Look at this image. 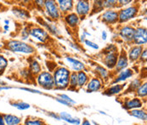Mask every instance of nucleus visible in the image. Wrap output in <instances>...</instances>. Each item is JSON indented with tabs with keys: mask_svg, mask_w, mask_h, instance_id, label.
Listing matches in <instances>:
<instances>
[{
	"mask_svg": "<svg viewBox=\"0 0 147 125\" xmlns=\"http://www.w3.org/2000/svg\"><path fill=\"white\" fill-rule=\"evenodd\" d=\"M54 82L55 86L57 89H66L69 86L70 82V72L65 68V67H60L55 72L54 75Z\"/></svg>",
	"mask_w": 147,
	"mask_h": 125,
	"instance_id": "nucleus-1",
	"label": "nucleus"
},
{
	"mask_svg": "<svg viewBox=\"0 0 147 125\" xmlns=\"http://www.w3.org/2000/svg\"><path fill=\"white\" fill-rule=\"evenodd\" d=\"M6 48L16 53H23V54H32L34 52V48L30 44H27L24 42L18 41V40H10L7 42Z\"/></svg>",
	"mask_w": 147,
	"mask_h": 125,
	"instance_id": "nucleus-2",
	"label": "nucleus"
},
{
	"mask_svg": "<svg viewBox=\"0 0 147 125\" xmlns=\"http://www.w3.org/2000/svg\"><path fill=\"white\" fill-rule=\"evenodd\" d=\"M38 83L45 89H51L55 87L54 78L51 73L48 72H43L38 77Z\"/></svg>",
	"mask_w": 147,
	"mask_h": 125,
	"instance_id": "nucleus-3",
	"label": "nucleus"
},
{
	"mask_svg": "<svg viewBox=\"0 0 147 125\" xmlns=\"http://www.w3.org/2000/svg\"><path fill=\"white\" fill-rule=\"evenodd\" d=\"M138 12V9L134 6L128 7L127 9H122L119 13L118 18L120 22H124V21H128L132 18H134Z\"/></svg>",
	"mask_w": 147,
	"mask_h": 125,
	"instance_id": "nucleus-4",
	"label": "nucleus"
},
{
	"mask_svg": "<svg viewBox=\"0 0 147 125\" xmlns=\"http://www.w3.org/2000/svg\"><path fill=\"white\" fill-rule=\"evenodd\" d=\"M44 6L47 11V14L53 19H57L60 16L59 9L56 3L54 1H46L44 3Z\"/></svg>",
	"mask_w": 147,
	"mask_h": 125,
	"instance_id": "nucleus-5",
	"label": "nucleus"
},
{
	"mask_svg": "<svg viewBox=\"0 0 147 125\" xmlns=\"http://www.w3.org/2000/svg\"><path fill=\"white\" fill-rule=\"evenodd\" d=\"M133 39L134 40L135 43L139 45L146 44L147 42V32L146 29L143 27L137 28L134 32V35Z\"/></svg>",
	"mask_w": 147,
	"mask_h": 125,
	"instance_id": "nucleus-6",
	"label": "nucleus"
},
{
	"mask_svg": "<svg viewBox=\"0 0 147 125\" xmlns=\"http://www.w3.org/2000/svg\"><path fill=\"white\" fill-rule=\"evenodd\" d=\"M102 21L109 24H114L116 23L118 19V14L114 10H106L102 15Z\"/></svg>",
	"mask_w": 147,
	"mask_h": 125,
	"instance_id": "nucleus-7",
	"label": "nucleus"
},
{
	"mask_svg": "<svg viewBox=\"0 0 147 125\" xmlns=\"http://www.w3.org/2000/svg\"><path fill=\"white\" fill-rule=\"evenodd\" d=\"M30 34L35 38L36 39L39 40L41 42H44L47 39H48V33L46 31L42 30L41 28H32L31 31H30Z\"/></svg>",
	"mask_w": 147,
	"mask_h": 125,
	"instance_id": "nucleus-8",
	"label": "nucleus"
},
{
	"mask_svg": "<svg viewBox=\"0 0 147 125\" xmlns=\"http://www.w3.org/2000/svg\"><path fill=\"white\" fill-rule=\"evenodd\" d=\"M135 30L131 26H124L120 31V36L125 41H131L133 40Z\"/></svg>",
	"mask_w": 147,
	"mask_h": 125,
	"instance_id": "nucleus-9",
	"label": "nucleus"
},
{
	"mask_svg": "<svg viewBox=\"0 0 147 125\" xmlns=\"http://www.w3.org/2000/svg\"><path fill=\"white\" fill-rule=\"evenodd\" d=\"M89 3L88 1H78L76 6L77 13L79 16H86L89 12Z\"/></svg>",
	"mask_w": 147,
	"mask_h": 125,
	"instance_id": "nucleus-10",
	"label": "nucleus"
},
{
	"mask_svg": "<svg viewBox=\"0 0 147 125\" xmlns=\"http://www.w3.org/2000/svg\"><path fill=\"white\" fill-rule=\"evenodd\" d=\"M60 118H61V119H62L69 124H71L79 125L81 124V120L79 118H73L70 113H68L66 111H61L60 113Z\"/></svg>",
	"mask_w": 147,
	"mask_h": 125,
	"instance_id": "nucleus-11",
	"label": "nucleus"
},
{
	"mask_svg": "<svg viewBox=\"0 0 147 125\" xmlns=\"http://www.w3.org/2000/svg\"><path fill=\"white\" fill-rule=\"evenodd\" d=\"M117 55L115 52H109L105 58V64L107 67L112 68L116 66L117 61Z\"/></svg>",
	"mask_w": 147,
	"mask_h": 125,
	"instance_id": "nucleus-12",
	"label": "nucleus"
},
{
	"mask_svg": "<svg viewBox=\"0 0 147 125\" xmlns=\"http://www.w3.org/2000/svg\"><path fill=\"white\" fill-rule=\"evenodd\" d=\"M3 117V120L6 125H19L21 123V118L15 115L5 114Z\"/></svg>",
	"mask_w": 147,
	"mask_h": 125,
	"instance_id": "nucleus-13",
	"label": "nucleus"
},
{
	"mask_svg": "<svg viewBox=\"0 0 147 125\" xmlns=\"http://www.w3.org/2000/svg\"><path fill=\"white\" fill-rule=\"evenodd\" d=\"M125 108L126 109H130V110H135V109H139L140 107H142V102L140 99H137V98H134V99H132V100H129L127 101L125 105H124Z\"/></svg>",
	"mask_w": 147,
	"mask_h": 125,
	"instance_id": "nucleus-14",
	"label": "nucleus"
},
{
	"mask_svg": "<svg viewBox=\"0 0 147 125\" xmlns=\"http://www.w3.org/2000/svg\"><path fill=\"white\" fill-rule=\"evenodd\" d=\"M58 4L60 7V10H61L62 12L70 11L73 7V2L69 0H60L58 1Z\"/></svg>",
	"mask_w": 147,
	"mask_h": 125,
	"instance_id": "nucleus-15",
	"label": "nucleus"
},
{
	"mask_svg": "<svg viewBox=\"0 0 147 125\" xmlns=\"http://www.w3.org/2000/svg\"><path fill=\"white\" fill-rule=\"evenodd\" d=\"M141 51H142V48L140 46H135L134 48H132L129 51V59L131 61H136L139 59V57L141 55Z\"/></svg>",
	"mask_w": 147,
	"mask_h": 125,
	"instance_id": "nucleus-16",
	"label": "nucleus"
},
{
	"mask_svg": "<svg viewBox=\"0 0 147 125\" xmlns=\"http://www.w3.org/2000/svg\"><path fill=\"white\" fill-rule=\"evenodd\" d=\"M67 61L70 63L71 66L73 68V70L75 71H82L84 69V63L76 60V59H73L71 57H67L66 58Z\"/></svg>",
	"mask_w": 147,
	"mask_h": 125,
	"instance_id": "nucleus-17",
	"label": "nucleus"
},
{
	"mask_svg": "<svg viewBox=\"0 0 147 125\" xmlns=\"http://www.w3.org/2000/svg\"><path fill=\"white\" fill-rule=\"evenodd\" d=\"M100 87H101V83L97 78H93L88 83V90L90 92L98 91L100 89Z\"/></svg>",
	"mask_w": 147,
	"mask_h": 125,
	"instance_id": "nucleus-18",
	"label": "nucleus"
},
{
	"mask_svg": "<svg viewBox=\"0 0 147 125\" xmlns=\"http://www.w3.org/2000/svg\"><path fill=\"white\" fill-rule=\"evenodd\" d=\"M133 76V71L130 70V69H127L124 70L123 72H120V74L118 75L117 78L115 80L114 83H119V82H123V81H125L127 80L128 78L132 77Z\"/></svg>",
	"mask_w": 147,
	"mask_h": 125,
	"instance_id": "nucleus-19",
	"label": "nucleus"
},
{
	"mask_svg": "<svg viewBox=\"0 0 147 125\" xmlns=\"http://www.w3.org/2000/svg\"><path fill=\"white\" fill-rule=\"evenodd\" d=\"M123 88H124V85H121V84L114 85L105 91V95H114L119 94L123 89Z\"/></svg>",
	"mask_w": 147,
	"mask_h": 125,
	"instance_id": "nucleus-20",
	"label": "nucleus"
},
{
	"mask_svg": "<svg viewBox=\"0 0 147 125\" xmlns=\"http://www.w3.org/2000/svg\"><path fill=\"white\" fill-rule=\"evenodd\" d=\"M130 115L138 118V119H140V120H144L146 121L147 118L146 112L145 111H142V110H140V109H135V110H132L130 112Z\"/></svg>",
	"mask_w": 147,
	"mask_h": 125,
	"instance_id": "nucleus-21",
	"label": "nucleus"
},
{
	"mask_svg": "<svg viewBox=\"0 0 147 125\" xmlns=\"http://www.w3.org/2000/svg\"><path fill=\"white\" fill-rule=\"evenodd\" d=\"M12 12L17 18H20V19H27V18H29V13L26 9L16 8V9H13Z\"/></svg>",
	"mask_w": 147,
	"mask_h": 125,
	"instance_id": "nucleus-22",
	"label": "nucleus"
},
{
	"mask_svg": "<svg viewBox=\"0 0 147 125\" xmlns=\"http://www.w3.org/2000/svg\"><path fill=\"white\" fill-rule=\"evenodd\" d=\"M65 21L70 26H76L78 24L79 18L76 14H70L65 17Z\"/></svg>",
	"mask_w": 147,
	"mask_h": 125,
	"instance_id": "nucleus-23",
	"label": "nucleus"
},
{
	"mask_svg": "<svg viewBox=\"0 0 147 125\" xmlns=\"http://www.w3.org/2000/svg\"><path fill=\"white\" fill-rule=\"evenodd\" d=\"M127 66V59L125 55H121L118 59V61L116 64V69L117 71H122L126 68Z\"/></svg>",
	"mask_w": 147,
	"mask_h": 125,
	"instance_id": "nucleus-24",
	"label": "nucleus"
},
{
	"mask_svg": "<svg viewBox=\"0 0 147 125\" xmlns=\"http://www.w3.org/2000/svg\"><path fill=\"white\" fill-rule=\"evenodd\" d=\"M88 81V76L86 75V73L84 72H80L78 74V85L82 87Z\"/></svg>",
	"mask_w": 147,
	"mask_h": 125,
	"instance_id": "nucleus-25",
	"label": "nucleus"
},
{
	"mask_svg": "<svg viewBox=\"0 0 147 125\" xmlns=\"http://www.w3.org/2000/svg\"><path fill=\"white\" fill-rule=\"evenodd\" d=\"M11 105L16 107V109L18 110H21V111H24V110H27L30 108V105L28 103H26V102H23V101H19V102H14V103H11Z\"/></svg>",
	"mask_w": 147,
	"mask_h": 125,
	"instance_id": "nucleus-26",
	"label": "nucleus"
},
{
	"mask_svg": "<svg viewBox=\"0 0 147 125\" xmlns=\"http://www.w3.org/2000/svg\"><path fill=\"white\" fill-rule=\"evenodd\" d=\"M137 94L141 96V97H146L147 95V86L146 83H144L142 85H140L138 89H137Z\"/></svg>",
	"mask_w": 147,
	"mask_h": 125,
	"instance_id": "nucleus-27",
	"label": "nucleus"
},
{
	"mask_svg": "<svg viewBox=\"0 0 147 125\" xmlns=\"http://www.w3.org/2000/svg\"><path fill=\"white\" fill-rule=\"evenodd\" d=\"M30 67H31V71H32V73H38L41 71L40 65L36 61H33L31 63V66Z\"/></svg>",
	"mask_w": 147,
	"mask_h": 125,
	"instance_id": "nucleus-28",
	"label": "nucleus"
},
{
	"mask_svg": "<svg viewBox=\"0 0 147 125\" xmlns=\"http://www.w3.org/2000/svg\"><path fill=\"white\" fill-rule=\"evenodd\" d=\"M8 66V61L0 55V74H2Z\"/></svg>",
	"mask_w": 147,
	"mask_h": 125,
	"instance_id": "nucleus-29",
	"label": "nucleus"
},
{
	"mask_svg": "<svg viewBox=\"0 0 147 125\" xmlns=\"http://www.w3.org/2000/svg\"><path fill=\"white\" fill-rule=\"evenodd\" d=\"M70 84L72 88H76L78 86V74L76 72H73L71 75H70Z\"/></svg>",
	"mask_w": 147,
	"mask_h": 125,
	"instance_id": "nucleus-30",
	"label": "nucleus"
},
{
	"mask_svg": "<svg viewBox=\"0 0 147 125\" xmlns=\"http://www.w3.org/2000/svg\"><path fill=\"white\" fill-rule=\"evenodd\" d=\"M60 98L61 99H62L64 101H65L66 102H68L70 105H75L76 104V101L73 100V99H71L70 96H68L67 95H65V94H61V95H60Z\"/></svg>",
	"mask_w": 147,
	"mask_h": 125,
	"instance_id": "nucleus-31",
	"label": "nucleus"
},
{
	"mask_svg": "<svg viewBox=\"0 0 147 125\" xmlns=\"http://www.w3.org/2000/svg\"><path fill=\"white\" fill-rule=\"evenodd\" d=\"M25 125H45L44 123L38 119H28L26 121Z\"/></svg>",
	"mask_w": 147,
	"mask_h": 125,
	"instance_id": "nucleus-32",
	"label": "nucleus"
},
{
	"mask_svg": "<svg viewBox=\"0 0 147 125\" xmlns=\"http://www.w3.org/2000/svg\"><path fill=\"white\" fill-rule=\"evenodd\" d=\"M95 70L97 71L98 73H100V75L101 77H103V78H106L107 77L108 72H107V71L105 70L104 67H102V66H97Z\"/></svg>",
	"mask_w": 147,
	"mask_h": 125,
	"instance_id": "nucleus-33",
	"label": "nucleus"
},
{
	"mask_svg": "<svg viewBox=\"0 0 147 125\" xmlns=\"http://www.w3.org/2000/svg\"><path fill=\"white\" fill-rule=\"evenodd\" d=\"M140 86V81L139 79H135L134 81H133V82L131 83L129 88H130L132 90H136Z\"/></svg>",
	"mask_w": 147,
	"mask_h": 125,
	"instance_id": "nucleus-34",
	"label": "nucleus"
},
{
	"mask_svg": "<svg viewBox=\"0 0 147 125\" xmlns=\"http://www.w3.org/2000/svg\"><path fill=\"white\" fill-rule=\"evenodd\" d=\"M21 90H25V91H27V92H30V93H32V94H38V95H42V92H40L39 90H37V89H29V88H19Z\"/></svg>",
	"mask_w": 147,
	"mask_h": 125,
	"instance_id": "nucleus-35",
	"label": "nucleus"
},
{
	"mask_svg": "<svg viewBox=\"0 0 147 125\" xmlns=\"http://www.w3.org/2000/svg\"><path fill=\"white\" fill-rule=\"evenodd\" d=\"M103 3V6H105L106 8H111L114 7L117 3V1H104Z\"/></svg>",
	"mask_w": 147,
	"mask_h": 125,
	"instance_id": "nucleus-36",
	"label": "nucleus"
},
{
	"mask_svg": "<svg viewBox=\"0 0 147 125\" xmlns=\"http://www.w3.org/2000/svg\"><path fill=\"white\" fill-rule=\"evenodd\" d=\"M84 43H85L88 46H89V47H91V48H93V49H99V46H98L96 43H93V42L89 41V40H85Z\"/></svg>",
	"mask_w": 147,
	"mask_h": 125,
	"instance_id": "nucleus-37",
	"label": "nucleus"
},
{
	"mask_svg": "<svg viewBox=\"0 0 147 125\" xmlns=\"http://www.w3.org/2000/svg\"><path fill=\"white\" fill-rule=\"evenodd\" d=\"M47 27L49 28V30L50 31V32H52L53 33H55V34H57L58 33V29L53 25V24H49V25H48L47 26Z\"/></svg>",
	"mask_w": 147,
	"mask_h": 125,
	"instance_id": "nucleus-38",
	"label": "nucleus"
},
{
	"mask_svg": "<svg viewBox=\"0 0 147 125\" xmlns=\"http://www.w3.org/2000/svg\"><path fill=\"white\" fill-rule=\"evenodd\" d=\"M28 36H29V32L26 31V28H25V29L21 32V38H22L23 40H26V39L28 38Z\"/></svg>",
	"mask_w": 147,
	"mask_h": 125,
	"instance_id": "nucleus-39",
	"label": "nucleus"
},
{
	"mask_svg": "<svg viewBox=\"0 0 147 125\" xmlns=\"http://www.w3.org/2000/svg\"><path fill=\"white\" fill-rule=\"evenodd\" d=\"M56 101L57 102H59V103H61V104L64 105H66V106H72L71 105H70L68 102H66L65 101H64L62 99H61L60 97L59 98H56Z\"/></svg>",
	"mask_w": 147,
	"mask_h": 125,
	"instance_id": "nucleus-40",
	"label": "nucleus"
},
{
	"mask_svg": "<svg viewBox=\"0 0 147 125\" xmlns=\"http://www.w3.org/2000/svg\"><path fill=\"white\" fill-rule=\"evenodd\" d=\"M49 116L51 117V118H55V119H56V120H61V118H60V115H57V114H55V112H50V113H49Z\"/></svg>",
	"mask_w": 147,
	"mask_h": 125,
	"instance_id": "nucleus-41",
	"label": "nucleus"
},
{
	"mask_svg": "<svg viewBox=\"0 0 147 125\" xmlns=\"http://www.w3.org/2000/svg\"><path fill=\"white\" fill-rule=\"evenodd\" d=\"M12 87H9L8 85H5V86H0V91H3V90H9V89H11Z\"/></svg>",
	"mask_w": 147,
	"mask_h": 125,
	"instance_id": "nucleus-42",
	"label": "nucleus"
},
{
	"mask_svg": "<svg viewBox=\"0 0 147 125\" xmlns=\"http://www.w3.org/2000/svg\"><path fill=\"white\" fill-rule=\"evenodd\" d=\"M146 50H144V52L141 54V60L142 61H144V60L146 61Z\"/></svg>",
	"mask_w": 147,
	"mask_h": 125,
	"instance_id": "nucleus-43",
	"label": "nucleus"
},
{
	"mask_svg": "<svg viewBox=\"0 0 147 125\" xmlns=\"http://www.w3.org/2000/svg\"><path fill=\"white\" fill-rule=\"evenodd\" d=\"M0 125H6L4 123V120H3V117L0 114Z\"/></svg>",
	"mask_w": 147,
	"mask_h": 125,
	"instance_id": "nucleus-44",
	"label": "nucleus"
},
{
	"mask_svg": "<svg viewBox=\"0 0 147 125\" xmlns=\"http://www.w3.org/2000/svg\"><path fill=\"white\" fill-rule=\"evenodd\" d=\"M132 1H119V3H121V5H126L127 3H131Z\"/></svg>",
	"mask_w": 147,
	"mask_h": 125,
	"instance_id": "nucleus-45",
	"label": "nucleus"
},
{
	"mask_svg": "<svg viewBox=\"0 0 147 125\" xmlns=\"http://www.w3.org/2000/svg\"><path fill=\"white\" fill-rule=\"evenodd\" d=\"M36 3H37L38 5L42 7V6H44V3H45V2H44V1H36Z\"/></svg>",
	"mask_w": 147,
	"mask_h": 125,
	"instance_id": "nucleus-46",
	"label": "nucleus"
},
{
	"mask_svg": "<svg viewBox=\"0 0 147 125\" xmlns=\"http://www.w3.org/2000/svg\"><path fill=\"white\" fill-rule=\"evenodd\" d=\"M106 38H107V33H106V32L103 31V32H102V39H103V40H105Z\"/></svg>",
	"mask_w": 147,
	"mask_h": 125,
	"instance_id": "nucleus-47",
	"label": "nucleus"
},
{
	"mask_svg": "<svg viewBox=\"0 0 147 125\" xmlns=\"http://www.w3.org/2000/svg\"><path fill=\"white\" fill-rule=\"evenodd\" d=\"M70 45L73 48V49H77L78 51H79L80 50V49L77 46V45H73V43H70Z\"/></svg>",
	"mask_w": 147,
	"mask_h": 125,
	"instance_id": "nucleus-48",
	"label": "nucleus"
},
{
	"mask_svg": "<svg viewBox=\"0 0 147 125\" xmlns=\"http://www.w3.org/2000/svg\"><path fill=\"white\" fill-rule=\"evenodd\" d=\"M81 125H92V124H90V122H89V121H88V120H86V119H85L84 122H83V124H82Z\"/></svg>",
	"mask_w": 147,
	"mask_h": 125,
	"instance_id": "nucleus-49",
	"label": "nucleus"
},
{
	"mask_svg": "<svg viewBox=\"0 0 147 125\" xmlns=\"http://www.w3.org/2000/svg\"><path fill=\"white\" fill-rule=\"evenodd\" d=\"M5 85H6V83H4L3 80H1V79H0V86H5Z\"/></svg>",
	"mask_w": 147,
	"mask_h": 125,
	"instance_id": "nucleus-50",
	"label": "nucleus"
},
{
	"mask_svg": "<svg viewBox=\"0 0 147 125\" xmlns=\"http://www.w3.org/2000/svg\"><path fill=\"white\" fill-rule=\"evenodd\" d=\"M4 30H5V31H8V30H9V26L5 25V26H4Z\"/></svg>",
	"mask_w": 147,
	"mask_h": 125,
	"instance_id": "nucleus-51",
	"label": "nucleus"
},
{
	"mask_svg": "<svg viewBox=\"0 0 147 125\" xmlns=\"http://www.w3.org/2000/svg\"><path fill=\"white\" fill-rule=\"evenodd\" d=\"M4 22H5V25H7V26H9V21H7V20H5V21H4Z\"/></svg>",
	"mask_w": 147,
	"mask_h": 125,
	"instance_id": "nucleus-52",
	"label": "nucleus"
},
{
	"mask_svg": "<svg viewBox=\"0 0 147 125\" xmlns=\"http://www.w3.org/2000/svg\"><path fill=\"white\" fill-rule=\"evenodd\" d=\"M1 9H2V4H0V11H1Z\"/></svg>",
	"mask_w": 147,
	"mask_h": 125,
	"instance_id": "nucleus-53",
	"label": "nucleus"
},
{
	"mask_svg": "<svg viewBox=\"0 0 147 125\" xmlns=\"http://www.w3.org/2000/svg\"><path fill=\"white\" fill-rule=\"evenodd\" d=\"M0 52H1V49H0Z\"/></svg>",
	"mask_w": 147,
	"mask_h": 125,
	"instance_id": "nucleus-54",
	"label": "nucleus"
}]
</instances>
